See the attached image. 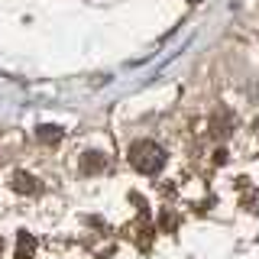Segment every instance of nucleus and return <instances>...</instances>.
Masks as SVG:
<instances>
[{
	"label": "nucleus",
	"mask_w": 259,
	"mask_h": 259,
	"mask_svg": "<svg viewBox=\"0 0 259 259\" xmlns=\"http://www.w3.org/2000/svg\"><path fill=\"white\" fill-rule=\"evenodd\" d=\"M130 162H133V168L152 175V172H159V168H162V149H159L156 143H149V140H140V143L130 146Z\"/></svg>",
	"instance_id": "nucleus-1"
},
{
	"label": "nucleus",
	"mask_w": 259,
	"mask_h": 259,
	"mask_svg": "<svg viewBox=\"0 0 259 259\" xmlns=\"http://www.w3.org/2000/svg\"><path fill=\"white\" fill-rule=\"evenodd\" d=\"M13 188H16V191H36V178H32V175H23V172H20V175L13 178Z\"/></svg>",
	"instance_id": "nucleus-2"
},
{
	"label": "nucleus",
	"mask_w": 259,
	"mask_h": 259,
	"mask_svg": "<svg viewBox=\"0 0 259 259\" xmlns=\"http://www.w3.org/2000/svg\"><path fill=\"white\" fill-rule=\"evenodd\" d=\"M59 130H55V126H39V140H42V143H55V140H59Z\"/></svg>",
	"instance_id": "nucleus-3"
},
{
	"label": "nucleus",
	"mask_w": 259,
	"mask_h": 259,
	"mask_svg": "<svg viewBox=\"0 0 259 259\" xmlns=\"http://www.w3.org/2000/svg\"><path fill=\"white\" fill-rule=\"evenodd\" d=\"M0 246H4V243H0Z\"/></svg>",
	"instance_id": "nucleus-4"
}]
</instances>
